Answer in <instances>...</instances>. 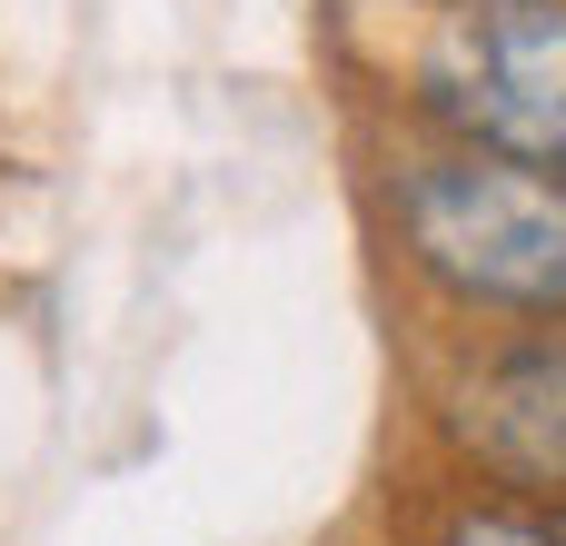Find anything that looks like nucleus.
I'll use <instances>...</instances> for the list:
<instances>
[{
    "label": "nucleus",
    "instance_id": "2",
    "mask_svg": "<svg viewBox=\"0 0 566 546\" xmlns=\"http://www.w3.org/2000/svg\"><path fill=\"white\" fill-rule=\"evenodd\" d=\"M408 119L566 179V0H428Z\"/></svg>",
    "mask_w": 566,
    "mask_h": 546
},
{
    "label": "nucleus",
    "instance_id": "1",
    "mask_svg": "<svg viewBox=\"0 0 566 546\" xmlns=\"http://www.w3.org/2000/svg\"><path fill=\"white\" fill-rule=\"evenodd\" d=\"M378 229L398 279L458 328L566 318V179L527 159L418 129L378 159Z\"/></svg>",
    "mask_w": 566,
    "mask_h": 546
},
{
    "label": "nucleus",
    "instance_id": "3",
    "mask_svg": "<svg viewBox=\"0 0 566 546\" xmlns=\"http://www.w3.org/2000/svg\"><path fill=\"white\" fill-rule=\"evenodd\" d=\"M438 448L468 487L566 507V318L557 328H468L428 398Z\"/></svg>",
    "mask_w": 566,
    "mask_h": 546
},
{
    "label": "nucleus",
    "instance_id": "4",
    "mask_svg": "<svg viewBox=\"0 0 566 546\" xmlns=\"http://www.w3.org/2000/svg\"><path fill=\"white\" fill-rule=\"evenodd\" d=\"M428 546H566V507L507 497V487H458V497L438 507Z\"/></svg>",
    "mask_w": 566,
    "mask_h": 546
}]
</instances>
